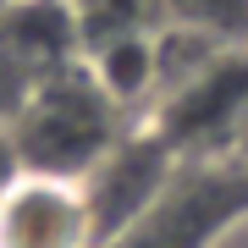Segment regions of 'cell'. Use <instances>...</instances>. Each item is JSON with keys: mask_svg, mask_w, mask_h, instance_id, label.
Instances as JSON below:
<instances>
[{"mask_svg": "<svg viewBox=\"0 0 248 248\" xmlns=\"http://www.w3.org/2000/svg\"><path fill=\"white\" fill-rule=\"evenodd\" d=\"M122 122H127V110L105 94V83L83 61H72V66H55L50 78H39V89L28 94V105L11 122L6 143H11L17 171L83 182L116 143L133 133Z\"/></svg>", "mask_w": 248, "mask_h": 248, "instance_id": "cell-1", "label": "cell"}, {"mask_svg": "<svg viewBox=\"0 0 248 248\" xmlns=\"http://www.w3.org/2000/svg\"><path fill=\"white\" fill-rule=\"evenodd\" d=\"M177 160H237L248 149V50H221L143 110Z\"/></svg>", "mask_w": 248, "mask_h": 248, "instance_id": "cell-2", "label": "cell"}, {"mask_svg": "<svg viewBox=\"0 0 248 248\" xmlns=\"http://www.w3.org/2000/svg\"><path fill=\"white\" fill-rule=\"evenodd\" d=\"M237 215H248V160H177L110 248H215Z\"/></svg>", "mask_w": 248, "mask_h": 248, "instance_id": "cell-3", "label": "cell"}, {"mask_svg": "<svg viewBox=\"0 0 248 248\" xmlns=\"http://www.w3.org/2000/svg\"><path fill=\"white\" fill-rule=\"evenodd\" d=\"M0 248H99L83 182L11 171L0 182Z\"/></svg>", "mask_w": 248, "mask_h": 248, "instance_id": "cell-4", "label": "cell"}, {"mask_svg": "<svg viewBox=\"0 0 248 248\" xmlns=\"http://www.w3.org/2000/svg\"><path fill=\"white\" fill-rule=\"evenodd\" d=\"M171 166H177V155H171L149 127H133V133L83 177V199H89V210H94L99 248H110L143 210H149V199L160 193V182L171 177Z\"/></svg>", "mask_w": 248, "mask_h": 248, "instance_id": "cell-5", "label": "cell"}, {"mask_svg": "<svg viewBox=\"0 0 248 248\" xmlns=\"http://www.w3.org/2000/svg\"><path fill=\"white\" fill-rule=\"evenodd\" d=\"M166 28L193 33L215 50H248V0H160Z\"/></svg>", "mask_w": 248, "mask_h": 248, "instance_id": "cell-6", "label": "cell"}, {"mask_svg": "<svg viewBox=\"0 0 248 248\" xmlns=\"http://www.w3.org/2000/svg\"><path fill=\"white\" fill-rule=\"evenodd\" d=\"M215 248H248V215H237V221L221 232V243H215Z\"/></svg>", "mask_w": 248, "mask_h": 248, "instance_id": "cell-7", "label": "cell"}, {"mask_svg": "<svg viewBox=\"0 0 248 248\" xmlns=\"http://www.w3.org/2000/svg\"><path fill=\"white\" fill-rule=\"evenodd\" d=\"M55 6H66V11H72V6H78V0H55Z\"/></svg>", "mask_w": 248, "mask_h": 248, "instance_id": "cell-8", "label": "cell"}]
</instances>
